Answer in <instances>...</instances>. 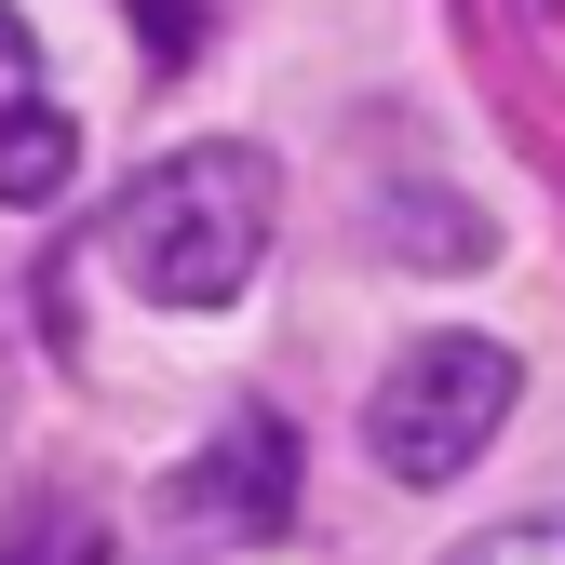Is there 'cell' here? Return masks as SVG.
<instances>
[{
	"label": "cell",
	"mask_w": 565,
	"mask_h": 565,
	"mask_svg": "<svg viewBox=\"0 0 565 565\" xmlns=\"http://www.w3.org/2000/svg\"><path fill=\"white\" fill-rule=\"evenodd\" d=\"M269 216H282V175L269 149H175L108 202V269L135 282L149 310H230L243 282L269 269Z\"/></svg>",
	"instance_id": "6da1fadb"
},
{
	"label": "cell",
	"mask_w": 565,
	"mask_h": 565,
	"mask_svg": "<svg viewBox=\"0 0 565 565\" xmlns=\"http://www.w3.org/2000/svg\"><path fill=\"white\" fill-rule=\"evenodd\" d=\"M0 565H95V512H28L0 539Z\"/></svg>",
	"instance_id": "5b68a950"
},
{
	"label": "cell",
	"mask_w": 565,
	"mask_h": 565,
	"mask_svg": "<svg viewBox=\"0 0 565 565\" xmlns=\"http://www.w3.org/2000/svg\"><path fill=\"white\" fill-rule=\"evenodd\" d=\"M458 565H565V512H525V525H484Z\"/></svg>",
	"instance_id": "8992f818"
},
{
	"label": "cell",
	"mask_w": 565,
	"mask_h": 565,
	"mask_svg": "<svg viewBox=\"0 0 565 565\" xmlns=\"http://www.w3.org/2000/svg\"><path fill=\"white\" fill-rule=\"evenodd\" d=\"M175 525L189 539H230V552L282 539V525H297V431H282L269 404H230L216 431H202V458L175 471Z\"/></svg>",
	"instance_id": "3957f363"
},
{
	"label": "cell",
	"mask_w": 565,
	"mask_h": 565,
	"mask_svg": "<svg viewBox=\"0 0 565 565\" xmlns=\"http://www.w3.org/2000/svg\"><path fill=\"white\" fill-rule=\"evenodd\" d=\"M512 391L525 377H512L499 337H404L377 404H364V445H377L391 484H458L484 445L512 431Z\"/></svg>",
	"instance_id": "7a4b0ae2"
},
{
	"label": "cell",
	"mask_w": 565,
	"mask_h": 565,
	"mask_svg": "<svg viewBox=\"0 0 565 565\" xmlns=\"http://www.w3.org/2000/svg\"><path fill=\"white\" fill-rule=\"evenodd\" d=\"M67 175H82V121H67L54 95H28L14 121H0V202H54Z\"/></svg>",
	"instance_id": "277c9868"
},
{
	"label": "cell",
	"mask_w": 565,
	"mask_h": 565,
	"mask_svg": "<svg viewBox=\"0 0 565 565\" xmlns=\"http://www.w3.org/2000/svg\"><path fill=\"white\" fill-rule=\"evenodd\" d=\"M41 95V41H28V14H14V0H0V121H14Z\"/></svg>",
	"instance_id": "52a82bcc"
}]
</instances>
